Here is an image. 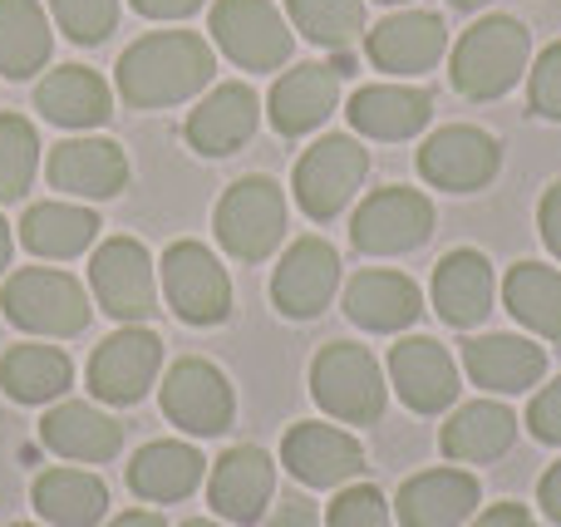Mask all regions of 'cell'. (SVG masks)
I'll list each match as a JSON object with an SVG mask.
<instances>
[{"instance_id": "obj_14", "label": "cell", "mask_w": 561, "mask_h": 527, "mask_svg": "<svg viewBox=\"0 0 561 527\" xmlns=\"http://www.w3.org/2000/svg\"><path fill=\"white\" fill-rule=\"evenodd\" d=\"M232 385L207 360H178L163 380V414L187 434H222L232 424Z\"/></svg>"}, {"instance_id": "obj_39", "label": "cell", "mask_w": 561, "mask_h": 527, "mask_svg": "<svg viewBox=\"0 0 561 527\" xmlns=\"http://www.w3.org/2000/svg\"><path fill=\"white\" fill-rule=\"evenodd\" d=\"M325 527H389L385 493L369 489V483H355V489L335 493V503H330V513H325Z\"/></svg>"}, {"instance_id": "obj_22", "label": "cell", "mask_w": 561, "mask_h": 527, "mask_svg": "<svg viewBox=\"0 0 561 527\" xmlns=\"http://www.w3.org/2000/svg\"><path fill=\"white\" fill-rule=\"evenodd\" d=\"M463 370L488 394H527L547 370V351L523 335H478L463 345Z\"/></svg>"}, {"instance_id": "obj_21", "label": "cell", "mask_w": 561, "mask_h": 527, "mask_svg": "<svg viewBox=\"0 0 561 527\" xmlns=\"http://www.w3.org/2000/svg\"><path fill=\"white\" fill-rule=\"evenodd\" d=\"M49 187L75 197H114L128 183V158L114 138H69L49 153Z\"/></svg>"}, {"instance_id": "obj_28", "label": "cell", "mask_w": 561, "mask_h": 527, "mask_svg": "<svg viewBox=\"0 0 561 527\" xmlns=\"http://www.w3.org/2000/svg\"><path fill=\"white\" fill-rule=\"evenodd\" d=\"M345 311H350V321L365 325V331H404V325L419 321L424 296L399 272H359L355 282L345 286Z\"/></svg>"}, {"instance_id": "obj_47", "label": "cell", "mask_w": 561, "mask_h": 527, "mask_svg": "<svg viewBox=\"0 0 561 527\" xmlns=\"http://www.w3.org/2000/svg\"><path fill=\"white\" fill-rule=\"evenodd\" d=\"M108 527H168L158 513H124V518H114Z\"/></svg>"}, {"instance_id": "obj_9", "label": "cell", "mask_w": 561, "mask_h": 527, "mask_svg": "<svg viewBox=\"0 0 561 527\" xmlns=\"http://www.w3.org/2000/svg\"><path fill=\"white\" fill-rule=\"evenodd\" d=\"M428 237H434V203L424 193H414V187H385L350 222V242L369 256L414 252Z\"/></svg>"}, {"instance_id": "obj_44", "label": "cell", "mask_w": 561, "mask_h": 527, "mask_svg": "<svg viewBox=\"0 0 561 527\" xmlns=\"http://www.w3.org/2000/svg\"><path fill=\"white\" fill-rule=\"evenodd\" d=\"M134 10L148 20H183L193 10H203V0H134Z\"/></svg>"}, {"instance_id": "obj_20", "label": "cell", "mask_w": 561, "mask_h": 527, "mask_svg": "<svg viewBox=\"0 0 561 527\" xmlns=\"http://www.w3.org/2000/svg\"><path fill=\"white\" fill-rule=\"evenodd\" d=\"M478 489L473 473L463 469H428V473H414V479L399 489L394 499V513L404 527H458L463 518H473Z\"/></svg>"}, {"instance_id": "obj_29", "label": "cell", "mask_w": 561, "mask_h": 527, "mask_svg": "<svg viewBox=\"0 0 561 527\" xmlns=\"http://www.w3.org/2000/svg\"><path fill=\"white\" fill-rule=\"evenodd\" d=\"M35 108L59 128H94L108 118V84L84 65H59L35 84Z\"/></svg>"}, {"instance_id": "obj_31", "label": "cell", "mask_w": 561, "mask_h": 527, "mask_svg": "<svg viewBox=\"0 0 561 527\" xmlns=\"http://www.w3.org/2000/svg\"><path fill=\"white\" fill-rule=\"evenodd\" d=\"M35 513L55 527H94L108 513V489L84 469H49L30 489Z\"/></svg>"}, {"instance_id": "obj_33", "label": "cell", "mask_w": 561, "mask_h": 527, "mask_svg": "<svg viewBox=\"0 0 561 527\" xmlns=\"http://www.w3.org/2000/svg\"><path fill=\"white\" fill-rule=\"evenodd\" d=\"M69 380H75V365L55 345H15L0 355V390L20 404H49L69 390Z\"/></svg>"}, {"instance_id": "obj_17", "label": "cell", "mask_w": 561, "mask_h": 527, "mask_svg": "<svg viewBox=\"0 0 561 527\" xmlns=\"http://www.w3.org/2000/svg\"><path fill=\"white\" fill-rule=\"evenodd\" d=\"M365 49H369V65L385 69V75H424L448 49V25L434 10H404V15L379 20L369 30Z\"/></svg>"}, {"instance_id": "obj_48", "label": "cell", "mask_w": 561, "mask_h": 527, "mask_svg": "<svg viewBox=\"0 0 561 527\" xmlns=\"http://www.w3.org/2000/svg\"><path fill=\"white\" fill-rule=\"evenodd\" d=\"M5 266H10V222L0 217V272H5Z\"/></svg>"}, {"instance_id": "obj_40", "label": "cell", "mask_w": 561, "mask_h": 527, "mask_svg": "<svg viewBox=\"0 0 561 527\" xmlns=\"http://www.w3.org/2000/svg\"><path fill=\"white\" fill-rule=\"evenodd\" d=\"M533 114L561 118V39L542 49V59L533 65Z\"/></svg>"}, {"instance_id": "obj_43", "label": "cell", "mask_w": 561, "mask_h": 527, "mask_svg": "<svg viewBox=\"0 0 561 527\" xmlns=\"http://www.w3.org/2000/svg\"><path fill=\"white\" fill-rule=\"evenodd\" d=\"M266 527H320V513H316V503H306V499H286L272 518H266Z\"/></svg>"}, {"instance_id": "obj_49", "label": "cell", "mask_w": 561, "mask_h": 527, "mask_svg": "<svg viewBox=\"0 0 561 527\" xmlns=\"http://www.w3.org/2000/svg\"><path fill=\"white\" fill-rule=\"evenodd\" d=\"M448 5H458V10H478V5H488V0H448Z\"/></svg>"}, {"instance_id": "obj_26", "label": "cell", "mask_w": 561, "mask_h": 527, "mask_svg": "<svg viewBox=\"0 0 561 527\" xmlns=\"http://www.w3.org/2000/svg\"><path fill=\"white\" fill-rule=\"evenodd\" d=\"M493 291H497V282L483 252H448L434 272V306L458 331H473L493 311Z\"/></svg>"}, {"instance_id": "obj_10", "label": "cell", "mask_w": 561, "mask_h": 527, "mask_svg": "<svg viewBox=\"0 0 561 527\" xmlns=\"http://www.w3.org/2000/svg\"><path fill=\"white\" fill-rule=\"evenodd\" d=\"M158 365H163V341L144 325H124L89 360V390L104 404H138L158 380Z\"/></svg>"}, {"instance_id": "obj_52", "label": "cell", "mask_w": 561, "mask_h": 527, "mask_svg": "<svg viewBox=\"0 0 561 527\" xmlns=\"http://www.w3.org/2000/svg\"><path fill=\"white\" fill-rule=\"evenodd\" d=\"M15 527H30V523H15Z\"/></svg>"}, {"instance_id": "obj_50", "label": "cell", "mask_w": 561, "mask_h": 527, "mask_svg": "<svg viewBox=\"0 0 561 527\" xmlns=\"http://www.w3.org/2000/svg\"><path fill=\"white\" fill-rule=\"evenodd\" d=\"M183 527H217V523H207V518H187Z\"/></svg>"}, {"instance_id": "obj_41", "label": "cell", "mask_w": 561, "mask_h": 527, "mask_svg": "<svg viewBox=\"0 0 561 527\" xmlns=\"http://www.w3.org/2000/svg\"><path fill=\"white\" fill-rule=\"evenodd\" d=\"M527 429L542 444H561V380L542 385V394H533V404H527Z\"/></svg>"}, {"instance_id": "obj_6", "label": "cell", "mask_w": 561, "mask_h": 527, "mask_svg": "<svg viewBox=\"0 0 561 527\" xmlns=\"http://www.w3.org/2000/svg\"><path fill=\"white\" fill-rule=\"evenodd\" d=\"M369 173V158L355 138L325 134L316 148H306V158L296 163V203L306 207V217L330 222L335 213H345V203L359 193Z\"/></svg>"}, {"instance_id": "obj_4", "label": "cell", "mask_w": 561, "mask_h": 527, "mask_svg": "<svg viewBox=\"0 0 561 527\" xmlns=\"http://www.w3.org/2000/svg\"><path fill=\"white\" fill-rule=\"evenodd\" d=\"M0 311L10 325L35 335H79L89 325V296L69 272H49V266H25L5 282L0 291Z\"/></svg>"}, {"instance_id": "obj_35", "label": "cell", "mask_w": 561, "mask_h": 527, "mask_svg": "<svg viewBox=\"0 0 561 527\" xmlns=\"http://www.w3.org/2000/svg\"><path fill=\"white\" fill-rule=\"evenodd\" d=\"M503 301L527 331L561 341V272L542 262H517L503 282Z\"/></svg>"}, {"instance_id": "obj_3", "label": "cell", "mask_w": 561, "mask_h": 527, "mask_svg": "<svg viewBox=\"0 0 561 527\" xmlns=\"http://www.w3.org/2000/svg\"><path fill=\"white\" fill-rule=\"evenodd\" d=\"M310 394L340 424H375L385 414V375L365 345L335 341L310 365Z\"/></svg>"}, {"instance_id": "obj_46", "label": "cell", "mask_w": 561, "mask_h": 527, "mask_svg": "<svg viewBox=\"0 0 561 527\" xmlns=\"http://www.w3.org/2000/svg\"><path fill=\"white\" fill-rule=\"evenodd\" d=\"M537 503H542V513L552 523H561V459L552 463V469L542 473V489H537Z\"/></svg>"}, {"instance_id": "obj_45", "label": "cell", "mask_w": 561, "mask_h": 527, "mask_svg": "<svg viewBox=\"0 0 561 527\" xmlns=\"http://www.w3.org/2000/svg\"><path fill=\"white\" fill-rule=\"evenodd\" d=\"M473 527H537V518L527 508H517V503H497V508H488Z\"/></svg>"}, {"instance_id": "obj_18", "label": "cell", "mask_w": 561, "mask_h": 527, "mask_svg": "<svg viewBox=\"0 0 561 527\" xmlns=\"http://www.w3.org/2000/svg\"><path fill=\"white\" fill-rule=\"evenodd\" d=\"M276 489V469L262 449L252 444H237L222 459L213 463V483H207V503L213 513H222L227 523H262L266 503Z\"/></svg>"}, {"instance_id": "obj_2", "label": "cell", "mask_w": 561, "mask_h": 527, "mask_svg": "<svg viewBox=\"0 0 561 527\" xmlns=\"http://www.w3.org/2000/svg\"><path fill=\"white\" fill-rule=\"evenodd\" d=\"M527 55H533V39H527L523 20L513 15H488L473 30H463L454 49V89L463 99H503L507 89L523 79Z\"/></svg>"}, {"instance_id": "obj_11", "label": "cell", "mask_w": 561, "mask_h": 527, "mask_svg": "<svg viewBox=\"0 0 561 527\" xmlns=\"http://www.w3.org/2000/svg\"><path fill=\"white\" fill-rule=\"evenodd\" d=\"M503 168V148L493 134L473 124L438 128L424 148H419V173L424 183L444 187V193H478L493 183V173Z\"/></svg>"}, {"instance_id": "obj_1", "label": "cell", "mask_w": 561, "mask_h": 527, "mask_svg": "<svg viewBox=\"0 0 561 527\" xmlns=\"http://www.w3.org/2000/svg\"><path fill=\"white\" fill-rule=\"evenodd\" d=\"M213 79V45L193 30H158L124 49L118 59V94L134 108L183 104Z\"/></svg>"}, {"instance_id": "obj_25", "label": "cell", "mask_w": 561, "mask_h": 527, "mask_svg": "<svg viewBox=\"0 0 561 527\" xmlns=\"http://www.w3.org/2000/svg\"><path fill=\"white\" fill-rule=\"evenodd\" d=\"M345 114L365 138L399 144V138H414L419 128L434 118V99H428L424 89H409V84H369L350 99Z\"/></svg>"}, {"instance_id": "obj_15", "label": "cell", "mask_w": 561, "mask_h": 527, "mask_svg": "<svg viewBox=\"0 0 561 527\" xmlns=\"http://www.w3.org/2000/svg\"><path fill=\"white\" fill-rule=\"evenodd\" d=\"M389 380L414 414H438L458 400V365L428 335H409L389 351Z\"/></svg>"}, {"instance_id": "obj_36", "label": "cell", "mask_w": 561, "mask_h": 527, "mask_svg": "<svg viewBox=\"0 0 561 527\" xmlns=\"http://www.w3.org/2000/svg\"><path fill=\"white\" fill-rule=\"evenodd\" d=\"M290 25L325 49H350L365 30V0H286Z\"/></svg>"}, {"instance_id": "obj_34", "label": "cell", "mask_w": 561, "mask_h": 527, "mask_svg": "<svg viewBox=\"0 0 561 527\" xmlns=\"http://www.w3.org/2000/svg\"><path fill=\"white\" fill-rule=\"evenodd\" d=\"M49 65V20L39 0H0V75L30 79Z\"/></svg>"}, {"instance_id": "obj_51", "label": "cell", "mask_w": 561, "mask_h": 527, "mask_svg": "<svg viewBox=\"0 0 561 527\" xmlns=\"http://www.w3.org/2000/svg\"><path fill=\"white\" fill-rule=\"evenodd\" d=\"M379 5H399V0H379Z\"/></svg>"}, {"instance_id": "obj_24", "label": "cell", "mask_w": 561, "mask_h": 527, "mask_svg": "<svg viewBox=\"0 0 561 527\" xmlns=\"http://www.w3.org/2000/svg\"><path fill=\"white\" fill-rule=\"evenodd\" d=\"M39 439L45 449H55L59 459L75 463H108L118 449H124V429L118 420H108L94 404H55V410L39 420Z\"/></svg>"}, {"instance_id": "obj_37", "label": "cell", "mask_w": 561, "mask_h": 527, "mask_svg": "<svg viewBox=\"0 0 561 527\" xmlns=\"http://www.w3.org/2000/svg\"><path fill=\"white\" fill-rule=\"evenodd\" d=\"M39 163V138L30 128V118L0 114V203H15L30 187Z\"/></svg>"}, {"instance_id": "obj_16", "label": "cell", "mask_w": 561, "mask_h": 527, "mask_svg": "<svg viewBox=\"0 0 561 527\" xmlns=\"http://www.w3.org/2000/svg\"><path fill=\"white\" fill-rule=\"evenodd\" d=\"M280 463H286L306 489H340V483L365 473V449H359L345 429L296 424V429L280 439Z\"/></svg>"}, {"instance_id": "obj_13", "label": "cell", "mask_w": 561, "mask_h": 527, "mask_svg": "<svg viewBox=\"0 0 561 527\" xmlns=\"http://www.w3.org/2000/svg\"><path fill=\"white\" fill-rule=\"evenodd\" d=\"M335 286H340L335 247L320 242V237H300V242H290V252L280 256L272 276V301L290 321H310V316H320L330 306Z\"/></svg>"}, {"instance_id": "obj_38", "label": "cell", "mask_w": 561, "mask_h": 527, "mask_svg": "<svg viewBox=\"0 0 561 527\" xmlns=\"http://www.w3.org/2000/svg\"><path fill=\"white\" fill-rule=\"evenodd\" d=\"M49 10H55L59 30H65L75 45H99V39H108V30H114V20H118V0H49Z\"/></svg>"}, {"instance_id": "obj_42", "label": "cell", "mask_w": 561, "mask_h": 527, "mask_svg": "<svg viewBox=\"0 0 561 527\" xmlns=\"http://www.w3.org/2000/svg\"><path fill=\"white\" fill-rule=\"evenodd\" d=\"M537 222H542V242H547V252H552L557 262H561V177H557L552 187H547Z\"/></svg>"}, {"instance_id": "obj_5", "label": "cell", "mask_w": 561, "mask_h": 527, "mask_svg": "<svg viewBox=\"0 0 561 527\" xmlns=\"http://www.w3.org/2000/svg\"><path fill=\"white\" fill-rule=\"evenodd\" d=\"M286 237V197L272 177H237L217 203V242L237 262H266Z\"/></svg>"}, {"instance_id": "obj_27", "label": "cell", "mask_w": 561, "mask_h": 527, "mask_svg": "<svg viewBox=\"0 0 561 527\" xmlns=\"http://www.w3.org/2000/svg\"><path fill=\"white\" fill-rule=\"evenodd\" d=\"M513 439H517V414L497 400H473L448 414L444 434H438V449L454 463H488L513 449Z\"/></svg>"}, {"instance_id": "obj_7", "label": "cell", "mask_w": 561, "mask_h": 527, "mask_svg": "<svg viewBox=\"0 0 561 527\" xmlns=\"http://www.w3.org/2000/svg\"><path fill=\"white\" fill-rule=\"evenodd\" d=\"M163 291H168V306H173L187 325H217V321H227V311H232V282H227L222 262H217L203 242L168 247Z\"/></svg>"}, {"instance_id": "obj_12", "label": "cell", "mask_w": 561, "mask_h": 527, "mask_svg": "<svg viewBox=\"0 0 561 527\" xmlns=\"http://www.w3.org/2000/svg\"><path fill=\"white\" fill-rule=\"evenodd\" d=\"M89 282H94V296L114 321H144L153 316V262H148L144 242L134 237H108L94 252V266H89Z\"/></svg>"}, {"instance_id": "obj_23", "label": "cell", "mask_w": 561, "mask_h": 527, "mask_svg": "<svg viewBox=\"0 0 561 527\" xmlns=\"http://www.w3.org/2000/svg\"><path fill=\"white\" fill-rule=\"evenodd\" d=\"M340 104V69L335 65H296L290 75L276 79L272 89V128L286 138H300L310 128H320Z\"/></svg>"}, {"instance_id": "obj_30", "label": "cell", "mask_w": 561, "mask_h": 527, "mask_svg": "<svg viewBox=\"0 0 561 527\" xmlns=\"http://www.w3.org/2000/svg\"><path fill=\"white\" fill-rule=\"evenodd\" d=\"M203 469H207V459L193 444L158 439L134 454V463H128V489L148 503H178L203 483Z\"/></svg>"}, {"instance_id": "obj_19", "label": "cell", "mask_w": 561, "mask_h": 527, "mask_svg": "<svg viewBox=\"0 0 561 527\" xmlns=\"http://www.w3.org/2000/svg\"><path fill=\"white\" fill-rule=\"evenodd\" d=\"M262 124V99L252 84H217L203 104L187 114V144L207 158H227L247 144Z\"/></svg>"}, {"instance_id": "obj_32", "label": "cell", "mask_w": 561, "mask_h": 527, "mask_svg": "<svg viewBox=\"0 0 561 527\" xmlns=\"http://www.w3.org/2000/svg\"><path fill=\"white\" fill-rule=\"evenodd\" d=\"M94 237H99V217L75 203H39V207H30L25 222H20L25 252L49 256V262H69V256L89 252Z\"/></svg>"}, {"instance_id": "obj_8", "label": "cell", "mask_w": 561, "mask_h": 527, "mask_svg": "<svg viewBox=\"0 0 561 527\" xmlns=\"http://www.w3.org/2000/svg\"><path fill=\"white\" fill-rule=\"evenodd\" d=\"M213 39L242 69H280L290 59V30L272 0H217Z\"/></svg>"}]
</instances>
